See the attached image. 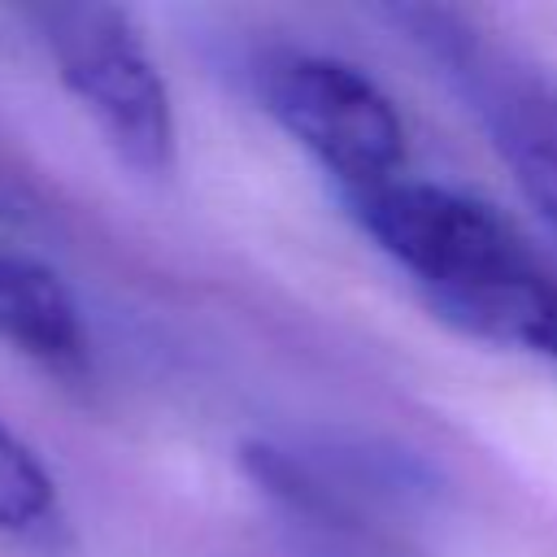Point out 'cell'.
I'll return each mask as SVG.
<instances>
[{"instance_id":"obj_1","label":"cell","mask_w":557,"mask_h":557,"mask_svg":"<svg viewBox=\"0 0 557 557\" xmlns=\"http://www.w3.org/2000/svg\"><path fill=\"white\" fill-rule=\"evenodd\" d=\"M30 17L61 87L91 113L109 148L139 174H170L178 161L174 100L135 17L96 0L39 4Z\"/></svg>"},{"instance_id":"obj_2","label":"cell","mask_w":557,"mask_h":557,"mask_svg":"<svg viewBox=\"0 0 557 557\" xmlns=\"http://www.w3.org/2000/svg\"><path fill=\"white\" fill-rule=\"evenodd\" d=\"M257 96L344 196L400 178L405 122L366 70L322 52H270L257 65Z\"/></svg>"},{"instance_id":"obj_3","label":"cell","mask_w":557,"mask_h":557,"mask_svg":"<svg viewBox=\"0 0 557 557\" xmlns=\"http://www.w3.org/2000/svg\"><path fill=\"white\" fill-rule=\"evenodd\" d=\"M405 22L461 87L527 205L557 231V83L448 13L413 9Z\"/></svg>"},{"instance_id":"obj_4","label":"cell","mask_w":557,"mask_h":557,"mask_svg":"<svg viewBox=\"0 0 557 557\" xmlns=\"http://www.w3.org/2000/svg\"><path fill=\"white\" fill-rule=\"evenodd\" d=\"M344 200L379 252H387L422 287L426 305L479 287L531 257L527 239L487 200L444 183L392 178L348 191Z\"/></svg>"},{"instance_id":"obj_5","label":"cell","mask_w":557,"mask_h":557,"mask_svg":"<svg viewBox=\"0 0 557 557\" xmlns=\"http://www.w3.org/2000/svg\"><path fill=\"white\" fill-rule=\"evenodd\" d=\"M431 313L474 339L557 366V274L544 270L535 252L479 287L431 300Z\"/></svg>"},{"instance_id":"obj_6","label":"cell","mask_w":557,"mask_h":557,"mask_svg":"<svg viewBox=\"0 0 557 557\" xmlns=\"http://www.w3.org/2000/svg\"><path fill=\"white\" fill-rule=\"evenodd\" d=\"M0 344L48 370H78L87 361V331L70 283L9 248H0Z\"/></svg>"},{"instance_id":"obj_7","label":"cell","mask_w":557,"mask_h":557,"mask_svg":"<svg viewBox=\"0 0 557 557\" xmlns=\"http://www.w3.org/2000/svg\"><path fill=\"white\" fill-rule=\"evenodd\" d=\"M57 509V483L44 461L0 422V531H35Z\"/></svg>"}]
</instances>
